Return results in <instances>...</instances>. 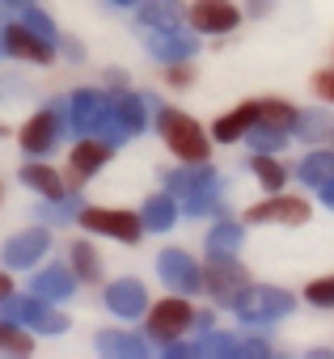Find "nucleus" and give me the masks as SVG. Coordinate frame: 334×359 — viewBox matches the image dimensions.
Here are the masks:
<instances>
[{
  "label": "nucleus",
  "instance_id": "nucleus-1",
  "mask_svg": "<svg viewBox=\"0 0 334 359\" xmlns=\"http://www.w3.org/2000/svg\"><path fill=\"white\" fill-rule=\"evenodd\" d=\"M156 127H161L165 144H170L182 161H195V165L208 161V135H203V127L191 114H182V110H161L156 114Z\"/></svg>",
  "mask_w": 334,
  "mask_h": 359
},
{
  "label": "nucleus",
  "instance_id": "nucleus-2",
  "mask_svg": "<svg viewBox=\"0 0 334 359\" xmlns=\"http://www.w3.org/2000/svg\"><path fill=\"white\" fill-rule=\"evenodd\" d=\"M292 292H283V287H241L237 296H233V309H237V317L241 321H254V325H267V321H279V317H288L292 313Z\"/></svg>",
  "mask_w": 334,
  "mask_h": 359
},
{
  "label": "nucleus",
  "instance_id": "nucleus-3",
  "mask_svg": "<svg viewBox=\"0 0 334 359\" xmlns=\"http://www.w3.org/2000/svg\"><path fill=\"white\" fill-rule=\"evenodd\" d=\"M81 224L89 233H106V237H119V241H140L144 233V216H131V212H102V208H89L81 212Z\"/></svg>",
  "mask_w": 334,
  "mask_h": 359
},
{
  "label": "nucleus",
  "instance_id": "nucleus-4",
  "mask_svg": "<svg viewBox=\"0 0 334 359\" xmlns=\"http://www.w3.org/2000/svg\"><path fill=\"white\" fill-rule=\"evenodd\" d=\"M156 271H161V279L170 283L178 296H191V292H199V287H203V275H199L195 258H191V254H182V250H165V254L156 258Z\"/></svg>",
  "mask_w": 334,
  "mask_h": 359
},
{
  "label": "nucleus",
  "instance_id": "nucleus-5",
  "mask_svg": "<svg viewBox=\"0 0 334 359\" xmlns=\"http://www.w3.org/2000/svg\"><path fill=\"white\" fill-rule=\"evenodd\" d=\"M5 317L9 321H26L30 330H39V334H60L68 321L55 313V309H47V304H39V296L34 300H22V296H5Z\"/></svg>",
  "mask_w": 334,
  "mask_h": 359
},
{
  "label": "nucleus",
  "instance_id": "nucleus-6",
  "mask_svg": "<svg viewBox=\"0 0 334 359\" xmlns=\"http://www.w3.org/2000/svg\"><path fill=\"white\" fill-rule=\"evenodd\" d=\"M191 321H195L191 304H187L182 296H170V300H161V304L148 313V334H152V338H165V342H170V338H178V334H182Z\"/></svg>",
  "mask_w": 334,
  "mask_h": 359
},
{
  "label": "nucleus",
  "instance_id": "nucleus-7",
  "mask_svg": "<svg viewBox=\"0 0 334 359\" xmlns=\"http://www.w3.org/2000/svg\"><path fill=\"white\" fill-rule=\"evenodd\" d=\"M203 283H208V292H212L216 300L233 304V296L246 287V266L233 262V254H229V258H212V254H208V275H203Z\"/></svg>",
  "mask_w": 334,
  "mask_h": 359
},
{
  "label": "nucleus",
  "instance_id": "nucleus-8",
  "mask_svg": "<svg viewBox=\"0 0 334 359\" xmlns=\"http://www.w3.org/2000/svg\"><path fill=\"white\" fill-rule=\"evenodd\" d=\"M156 34H148V51L165 64H182L199 51V39L195 34H182L178 26H152Z\"/></svg>",
  "mask_w": 334,
  "mask_h": 359
},
{
  "label": "nucleus",
  "instance_id": "nucleus-9",
  "mask_svg": "<svg viewBox=\"0 0 334 359\" xmlns=\"http://www.w3.org/2000/svg\"><path fill=\"white\" fill-rule=\"evenodd\" d=\"M241 22V13L229 5V0H195V9H191V26L199 34H225Z\"/></svg>",
  "mask_w": 334,
  "mask_h": 359
},
{
  "label": "nucleus",
  "instance_id": "nucleus-10",
  "mask_svg": "<svg viewBox=\"0 0 334 359\" xmlns=\"http://www.w3.org/2000/svg\"><path fill=\"white\" fill-rule=\"evenodd\" d=\"M250 224H305L309 220V203L305 199H271L246 212Z\"/></svg>",
  "mask_w": 334,
  "mask_h": 359
},
{
  "label": "nucleus",
  "instance_id": "nucleus-11",
  "mask_svg": "<svg viewBox=\"0 0 334 359\" xmlns=\"http://www.w3.org/2000/svg\"><path fill=\"white\" fill-rule=\"evenodd\" d=\"M0 39H5V51H9V55L34 60V64H47V60H51V43L39 39L34 30H26L22 22H18V26H5V30H0Z\"/></svg>",
  "mask_w": 334,
  "mask_h": 359
},
{
  "label": "nucleus",
  "instance_id": "nucleus-12",
  "mask_svg": "<svg viewBox=\"0 0 334 359\" xmlns=\"http://www.w3.org/2000/svg\"><path fill=\"white\" fill-rule=\"evenodd\" d=\"M106 156H110V144H106V140H81V144L72 148V156H68L72 187H81L85 177L98 169V165H106Z\"/></svg>",
  "mask_w": 334,
  "mask_h": 359
},
{
  "label": "nucleus",
  "instance_id": "nucleus-13",
  "mask_svg": "<svg viewBox=\"0 0 334 359\" xmlns=\"http://www.w3.org/2000/svg\"><path fill=\"white\" fill-rule=\"evenodd\" d=\"M106 304H110L119 317H140L144 304H148L144 283H140V279H119V283H110V287H106Z\"/></svg>",
  "mask_w": 334,
  "mask_h": 359
},
{
  "label": "nucleus",
  "instance_id": "nucleus-14",
  "mask_svg": "<svg viewBox=\"0 0 334 359\" xmlns=\"http://www.w3.org/2000/svg\"><path fill=\"white\" fill-rule=\"evenodd\" d=\"M47 245H51V237L39 229V233H22V237H13L9 245H5V266H34L39 262V254H47Z\"/></svg>",
  "mask_w": 334,
  "mask_h": 359
},
{
  "label": "nucleus",
  "instance_id": "nucleus-15",
  "mask_svg": "<svg viewBox=\"0 0 334 359\" xmlns=\"http://www.w3.org/2000/svg\"><path fill=\"white\" fill-rule=\"evenodd\" d=\"M258 123V102H246V106H237L233 114H225V118H216V127H212V135L220 140V144H233V140H246V131Z\"/></svg>",
  "mask_w": 334,
  "mask_h": 359
},
{
  "label": "nucleus",
  "instance_id": "nucleus-16",
  "mask_svg": "<svg viewBox=\"0 0 334 359\" xmlns=\"http://www.w3.org/2000/svg\"><path fill=\"white\" fill-rule=\"evenodd\" d=\"M212 187H220L216 182V173L203 165V169H178V173H165V191L170 195H195V191H212Z\"/></svg>",
  "mask_w": 334,
  "mask_h": 359
},
{
  "label": "nucleus",
  "instance_id": "nucleus-17",
  "mask_svg": "<svg viewBox=\"0 0 334 359\" xmlns=\"http://www.w3.org/2000/svg\"><path fill=\"white\" fill-rule=\"evenodd\" d=\"M55 131H60V118H55V114H39V118H30V123H26V131H22V148L43 156V152H51Z\"/></svg>",
  "mask_w": 334,
  "mask_h": 359
},
{
  "label": "nucleus",
  "instance_id": "nucleus-18",
  "mask_svg": "<svg viewBox=\"0 0 334 359\" xmlns=\"http://www.w3.org/2000/svg\"><path fill=\"white\" fill-rule=\"evenodd\" d=\"M34 296H39V300H64V296H72V271H68V266L39 271V275H34Z\"/></svg>",
  "mask_w": 334,
  "mask_h": 359
},
{
  "label": "nucleus",
  "instance_id": "nucleus-19",
  "mask_svg": "<svg viewBox=\"0 0 334 359\" xmlns=\"http://www.w3.org/2000/svg\"><path fill=\"white\" fill-rule=\"evenodd\" d=\"M296 177L305 187H326L330 177H334V152H309L305 161H300V169H296Z\"/></svg>",
  "mask_w": 334,
  "mask_h": 359
},
{
  "label": "nucleus",
  "instance_id": "nucleus-20",
  "mask_svg": "<svg viewBox=\"0 0 334 359\" xmlns=\"http://www.w3.org/2000/svg\"><path fill=\"white\" fill-rule=\"evenodd\" d=\"M98 106H102V97H98L93 89H81V93H72V97L64 102V110H68V123H72L76 131H85V135H89V123H93Z\"/></svg>",
  "mask_w": 334,
  "mask_h": 359
},
{
  "label": "nucleus",
  "instance_id": "nucleus-21",
  "mask_svg": "<svg viewBox=\"0 0 334 359\" xmlns=\"http://www.w3.org/2000/svg\"><path fill=\"white\" fill-rule=\"evenodd\" d=\"M140 22L144 26H178L182 0H140Z\"/></svg>",
  "mask_w": 334,
  "mask_h": 359
},
{
  "label": "nucleus",
  "instance_id": "nucleus-22",
  "mask_svg": "<svg viewBox=\"0 0 334 359\" xmlns=\"http://www.w3.org/2000/svg\"><path fill=\"white\" fill-rule=\"evenodd\" d=\"M89 135H102L110 148L119 144V140H127V127L119 123V114L110 110V102L102 97V106H98V114H93V123H89Z\"/></svg>",
  "mask_w": 334,
  "mask_h": 359
},
{
  "label": "nucleus",
  "instance_id": "nucleus-23",
  "mask_svg": "<svg viewBox=\"0 0 334 359\" xmlns=\"http://www.w3.org/2000/svg\"><path fill=\"white\" fill-rule=\"evenodd\" d=\"M237 250H241V229L229 224V220H220V224L208 233V254H212V258H229V254H237Z\"/></svg>",
  "mask_w": 334,
  "mask_h": 359
},
{
  "label": "nucleus",
  "instance_id": "nucleus-24",
  "mask_svg": "<svg viewBox=\"0 0 334 359\" xmlns=\"http://www.w3.org/2000/svg\"><path fill=\"white\" fill-rule=\"evenodd\" d=\"M110 102V110L119 114V123L127 127V135H135V131H144V102L140 97H131V93H123V97H106Z\"/></svg>",
  "mask_w": 334,
  "mask_h": 359
},
{
  "label": "nucleus",
  "instance_id": "nucleus-25",
  "mask_svg": "<svg viewBox=\"0 0 334 359\" xmlns=\"http://www.w3.org/2000/svg\"><path fill=\"white\" fill-rule=\"evenodd\" d=\"M22 182L34 187V191L47 195V199H60V195H64V182L55 177V169H43V165H26V169H22Z\"/></svg>",
  "mask_w": 334,
  "mask_h": 359
},
{
  "label": "nucleus",
  "instance_id": "nucleus-26",
  "mask_svg": "<svg viewBox=\"0 0 334 359\" xmlns=\"http://www.w3.org/2000/svg\"><path fill=\"white\" fill-rule=\"evenodd\" d=\"M174 216H178V208H174V199H170V195H156V199H148V203H144V229L165 233V229L174 224Z\"/></svg>",
  "mask_w": 334,
  "mask_h": 359
},
{
  "label": "nucleus",
  "instance_id": "nucleus-27",
  "mask_svg": "<svg viewBox=\"0 0 334 359\" xmlns=\"http://www.w3.org/2000/svg\"><path fill=\"white\" fill-rule=\"evenodd\" d=\"M250 169L258 173V182L267 187V191H279L283 182H288V169L271 156V152H254V161H250Z\"/></svg>",
  "mask_w": 334,
  "mask_h": 359
},
{
  "label": "nucleus",
  "instance_id": "nucleus-28",
  "mask_svg": "<svg viewBox=\"0 0 334 359\" xmlns=\"http://www.w3.org/2000/svg\"><path fill=\"white\" fill-rule=\"evenodd\" d=\"M98 351L102 355H144V342L135 338V334H119V330H106V334H98Z\"/></svg>",
  "mask_w": 334,
  "mask_h": 359
},
{
  "label": "nucleus",
  "instance_id": "nucleus-29",
  "mask_svg": "<svg viewBox=\"0 0 334 359\" xmlns=\"http://www.w3.org/2000/svg\"><path fill=\"white\" fill-rule=\"evenodd\" d=\"M296 114H300V110H292L288 102H258V123H267V127L292 131V127H296Z\"/></svg>",
  "mask_w": 334,
  "mask_h": 359
},
{
  "label": "nucleus",
  "instance_id": "nucleus-30",
  "mask_svg": "<svg viewBox=\"0 0 334 359\" xmlns=\"http://www.w3.org/2000/svg\"><path fill=\"white\" fill-rule=\"evenodd\" d=\"M246 140H250V148H254V152H279V148L288 144V131L267 127V123H254V127L246 131Z\"/></svg>",
  "mask_w": 334,
  "mask_h": 359
},
{
  "label": "nucleus",
  "instance_id": "nucleus-31",
  "mask_svg": "<svg viewBox=\"0 0 334 359\" xmlns=\"http://www.w3.org/2000/svg\"><path fill=\"white\" fill-rule=\"evenodd\" d=\"M296 140H321L326 131H330V114L326 110H305V114H296Z\"/></svg>",
  "mask_w": 334,
  "mask_h": 359
},
{
  "label": "nucleus",
  "instance_id": "nucleus-32",
  "mask_svg": "<svg viewBox=\"0 0 334 359\" xmlns=\"http://www.w3.org/2000/svg\"><path fill=\"white\" fill-rule=\"evenodd\" d=\"M72 271H76V279H98V254H93V245H85V241L72 245Z\"/></svg>",
  "mask_w": 334,
  "mask_h": 359
},
{
  "label": "nucleus",
  "instance_id": "nucleus-33",
  "mask_svg": "<svg viewBox=\"0 0 334 359\" xmlns=\"http://www.w3.org/2000/svg\"><path fill=\"white\" fill-rule=\"evenodd\" d=\"M199 355H241V338L237 334H208L199 342Z\"/></svg>",
  "mask_w": 334,
  "mask_h": 359
},
{
  "label": "nucleus",
  "instance_id": "nucleus-34",
  "mask_svg": "<svg viewBox=\"0 0 334 359\" xmlns=\"http://www.w3.org/2000/svg\"><path fill=\"white\" fill-rule=\"evenodd\" d=\"M30 338L13 325V321H0V351H13V355H30Z\"/></svg>",
  "mask_w": 334,
  "mask_h": 359
},
{
  "label": "nucleus",
  "instance_id": "nucleus-35",
  "mask_svg": "<svg viewBox=\"0 0 334 359\" xmlns=\"http://www.w3.org/2000/svg\"><path fill=\"white\" fill-rule=\"evenodd\" d=\"M305 300H309V304H317V309H334V275L313 279V283L305 287Z\"/></svg>",
  "mask_w": 334,
  "mask_h": 359
},
{
  "label": "nucleus",
  "instance_id": "nucleus-36",
  "mask_svg": "<svg viewBox=\"0 0 334 359\" xmlns=\"http://www.w3.org/2000/svg\"><path fill=\"white\" fill-rule=\"evenodd\" d=\"M22 26H26V30H34L39 39H47V43H55V26H51V18H43V13H39L34 5H30V9L22 13Z\"/></svg>",
  "mask_w": 334,
  "mask_h": 359
},
{
  "label": "nucleus",
  "instance_id": "nucleus-37",
  "mask_svg": "<svg viewBox=\"0 0 334 359\" xmlns=\"http://www.w3.org/2000/svg\"><path fill=\"white\" fill-rule=\"evenodd\" d=\"M313 89H317V97H321V102H330V106H334V68H321V72L313 76Z\"/></svg>",
  "mask_w": 334,
  "mask_h": 359
},
{
  "label": "nucleus",
  "instance_id": "nucleus-38",
  "mask_svg": "<svg viewBox=\"0 0 334 359\" xmlns=\"http://www.w3.org/2000/svg\"><path fill=\"white\" fill-rule=\"evenodd\" d=\"M34 0H0V18H22Z\"/></svg>",
  "mask_w": 334,
  "mask_h": 359
},
{
  "label": "nucleus",
  "instance_id": "nucleus-39",
  "mask_svg": "<svg viewBox=\"0 0 334 359\" xmlns=\"http://www.w3.org/2000/svg\"><path fill=\"white\" fill-rule=\"evenodd\" d=\"M317 191H321V203H326V208H334V177H330L326 187H317Z\"/></svg>",
  "mask_w": 334,
  "mask_h": 359
},
{
  "label": "nucleus",
  "instance_id": "nucleus-40",
  "mask_svg": "<svg viewBox=\"0 0 334 359\" xmlns=\"http://www.w3.org/2000/svg\"><path fill=\"white\" fill-rule=\"evenodd\" d=\"M9 292H13V287H9V275H5V271H0V300H5Z\"/></svg>",
  "mask_w": 334,
  "mask_h": 359
},
{
  "label": "nucleus",
  "instance_id": "nucleus-41",
  "mask_svg": "<svg viewBox=\"0 0 334 359\" xmlns=\"http://www.w3.org/2000/svg\"><path fill=\"white\" fill-rule=\"evenodd\" d=\"M271 9V0H254V5H250V13H267Z\"/></svg>",
  "mask_w": 334,
  "mask_h": 359
},
{
  "label": "nucleus",
  "instance_id": "nucleus-42",
  "mask_svg": "<svg viewBox=\"0 0 334 359\" xmlns=\"http://www.w3.org/2000/svg\"><path fill=\"white\" fill-rule=\"evenodd\" d=\"M114 5H140V0H114Z\"/></svg>",
  "mask_w": 334,
  "mask_h": 359
},
{
  "label": "nucleus",
  "instance_id": "nucleus-43",
  "mask_svg": "<svg viewBox=\"0 0 334 359\" xmlns=\"http://www.w3.org/2000/svg\"><path fill=\"white\" fill-rule=\"evenodd\" d=\"M0 55H5V39H0Z\"/></svg>",
  "mask_w": 334,
  "mask_h": 359
}]
</instances>
